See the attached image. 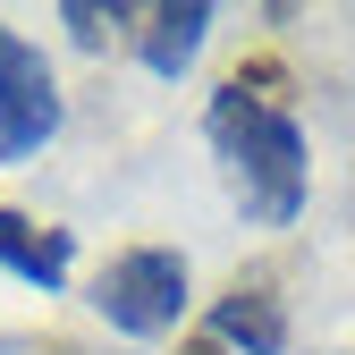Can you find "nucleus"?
<instances>
[{
	"label": "nucleus",
	"instance_id": "nucleus-5",
	"mask_svg": "<svg viewBox=\"0 0 355 355\" xmlns=\"http://www.w3.org/2000/svg\"><path fill=\"white\" fill-rule=\"evenodd\" d=\"M0 271H17L26 288H68V271H76V237L68 229H51V220H26V211H9L0 203Z\"/></svg>",
	"mask_w": 355,
	"mask_h": 355
},
{
	"label": "nucleus",
	"instance_id": "nucleus-4",
	"mask_svg": "<svg viewBox=\"0 0 355 355\" xmlns=\"http://www.w3.org/2000/svg\"><path fill=\"white\" fill-rule=\"evenodd\" d=\"M211 338L220 347H245V355H288V313H279V288L271 279H229L211 296Z\"/></svg>",
	"mask_w": 355,
	"mask_h": 355
},
{
	"label": "nucleus",
	"instance_id": "nucleus-7",
	"mask_svg": "<svg viewBox=\"0 0 355 355\" xmlns=\"http://www.w3.org/2000/svg\"><path fill=\"white\" fill-rule=\"evenodd\" d=\"M60 26L85 42V51H102V42H110V26H119V9H94V0H68V9H60Z\"/></svg>",
	"mask_w": 355,
	"mask_h": 355
},
{
	"label": "nucleus",
	"instance_id": "nucleus-8",
	"mask_svg": "<svg viewBox=\"0 0 355 355\" xmlns=\"http://www.w3.org/2000/svg\"><path fill=\"white\" fill-rule=\"evenodd\" d=\"M178 355H229V347H220V338L203 330V338H187V347H178Z\"/></svg>",
	"mask_w": 355,
	"mask_h": 355
},
{
	"label": "nucleus",
	"instance_id": "nucleus-1",
	"mask_svg": "<svg viewBox=\"0 0 355 355\" xmlns=\"http://www.w3.org/2000/svg\"><path fill=\"white\" fill-rule=\"evenodd\" d=\"M203 136H211L220 178H229V195L254 229H296V211H304V127L271 94H254L245 76H229L203 110Z\"/></svg>",
	"mask_w": 355,
	"mask_h": 355
},
{
	"label": "nucleus",
	"instance_id": "nucleus-3",
	"mask_svg": "<svg viewBox=\"0 0 355 355\" xmlns=\"http://www.w3.org/2000/svg\"><path fill=\"white\" fill-rule=\"evenodd\" d=\"M60 136V85H51V60L0 17V161H26Z\"/></svg>",
	"mask_w": 355,
	"mask_h": 355
},
{
	"label": "nucleus",
	"instance_id": "nucleus-6",
	"mask_svg": "<svg viewBox=\"0 0 355 355\" xmlns=\"http://www.w3.org/2000/svg\"><path fill=\"white\" fill-rule=\"evenodd\" d=\"M211 0H161V9H144V34H136V51L153 76H187L195 51H203V34H211Z\"/></svg>",
	"mask_w": 355,
	"mask_h": 355
},
{
	"label": "nucleus",
	"instance_id": "nucleus-2",
	"mask_svg": "<svg viewBox=\"0 0 355 355\" xmlns=\"http://www.w3.org/2000/svg\"><path fill=\"white\" fill-rule=\"evenodd\" d=\"M94 313L119 338L178 330V313H187V254L178 245H127V254H110L102 279H94Z\"/></svg>",
	"mask_w": 355,
	"mask_h": 355
}]
</instances>
